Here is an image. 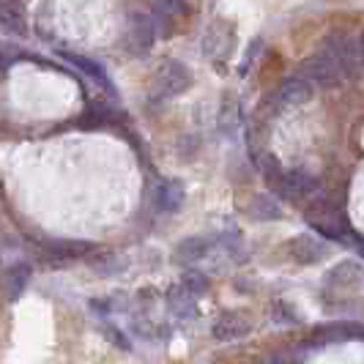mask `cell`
Instances as JSON below:
<instances>
[{
    "mask_svg": "<svg viewBox=\"0 0 364 364\" xmlns=\"http://www.w3.org/2000/svg\"><path fill=\"white\" fill-rule=\"evenodd\" d=\"M167 307L173 315L178 318H195L198 315V307H195V296L186 291L183 285H176L167 291Z\"/></svg>",
    "mask_w": 364,
    "mask_h": 364,
    "instance_id": "obj_8",
    "label": "cell"
},
{
    "mask_svg": "<svg viewBox=\"0 0 364 364\" xmlns=\"http://www.w3.org/2000/svg\"><path fill=\"white\" fill-rule=\"evenodd\" d=\"M205 252H208V241L205 238H183L181 244L176 247V260L178 263H195V260H203L205 257Z\"/></svg>",
    "mask_w": 364,
    "mask_h": 364,
    "instance_id": "obj_12",
    "label": "cell"
},
{
    "mask_svg": "<svg viewBox=\"0 0 364 364\" xmlns=\"http://www.w3.org/2000/svg\"><path fill=\"white\" fill-rule=\"evenodd\" d=\"M266 364H285V359H282V356H272Z\"/></svg>",
    "mask_w": 364,
    "mask_h": 364,
    "instance_id": "obj_17",
    "label": "cell"
},
{
    "mask_svg": "<svg viewBox=\"0 0 364 364\" xmlns=\"http://www.w3.org/2000/svg\"><path fill=\"white\" fill-rule=\"evenodd\" d=\"M301 74L310 80L312 85H331V82H337V80L343 77V69H340V63H337L326 50H321V53L310 55V58L304 60Z\"/></svg>",
    "mask_w": 364,
    "mask_h": 364,
    "instance_id": "obj_2",
    "label": "cell"
},
{
    "mask_svg": "<svg viewBox=\"0 0 364 364\" xmlns=\"http://www.w3.org/2000/svg\"><path fill=\"white\" fill-rule=\"evenodd\" d=\"M154 80H156V88L167 93V96H178V93L189 88V72L178 60H164L162 66L156 69V74H154Z\"/></svg>",
    "mask_w": 364,
    "mask_h": 364,
    "instance_id": "obj_3",
    "label": "cell"
},
{
    "mask_svg": "<svg viewBox=\"0 0 364 364\" xmlns=\"http://www.w3.org/2000/svg\"><path fill=\"white\" fill-rule=\"evenodd\" d=\"M159 6L167 11H183V0H159Z\"/></svg>",
    "mask_w": 364,
    "mask_h": 364,
    "instance_id": "obj_16",
    "label": "cell"
},
{
    "mask_svg": "<svg viewBox=\"0 0 364 364\" xmlns=\"http://www.w3.org/2000/svg\"><path fill=\"white\" fill-rule=\"evenodd\" d=\"M28 279H31V266H11L9 274H6V293H9V299H17L19 293L25 291V285H28Z\"/></svg>",
    "mask_w": 364,
    "mask_h": 364,
    "instance_id": "obj_13",
    "label": "cell"
},
{
    "mask_svg": "<svg viewBox=\"0 0 364 364\" xmlns=\"http://www.w3.org/2000/svg\"><path fill=\"white\" fill-rule=\"evenodd\" d=\"M359 47H362V55H364V33H362V38H359Z\"/></svg>",
    "mask_w": 364,
    "mask_h": 364,
    "instance_id": "obj_18",
    "label": "cell"
},
{
    "mask_svg": "<svg viewBox=\"0 0 364 364\" xmlns=\"http://www.w3.org/2000/svg\"><path fill=\"white\" fill-rule=\"evenodd\" d=\"M359 250H362V255H364V241H359Z\"/></svg>",
    "mask_w": 364,
    "mask_h": 364,
    "instance_id": "obj_19",
    "label": "cell"
},
{
    "mask_svg": "<svg viewBox=\"0 0 364 364\" xmlns=\"http://www.w3.org/2000/svg\"><path fill=\"white\" fill-rule=\"evenodd\" d=\"M154 38H156V28H154L151 17L134 14L132 17V31H129V47L134 53H146V50L154 47Z\"/></svg>",
    "mask_w": 364,
    "mask_h": 364,
    "instance_id": "obj_5",
    "label": "cell"
},
{
    "mask_svg": "<svg viewBox=\"0 0 364 364\" xmlns=\"http://www.w3.org/2000/svg\"><path fill=\"white\" fill-rule=\"evenodd\" d=\"M277 99H279L282 105H288V107H299V105H304V102H310L312 99V82L304 77V74L288 77V80L279 82Z\"/></svg>",
    "mask_w": 364,
    "mask_h": 364,
    "instance_id": "obj_4",
    "label": "cell"
},
{
    "mask_svg": "<svg viewBox=\"0 0 364 364\" xmlns=\"http://www.w3.org/2000/svg\"><path fill=\"white\" fill-rule=\"evenodd\" d=\"M291 255L299 260V263H318L321 257L326 255V250L310 236H299L291 241Z\"/></svg>",
    "mask_w": 364,
    "mask_h": 364,
    "instance_id": "obj_9",
    "label": "cell"
},
{
    "mask_svg": "<svg viewBox=\"0 0 364 364\" xmlns=\"http://www.w3.org/2000/svg\"><path fill=\"white\" fill-rule=\"evenodd\" d=\"M60 58L66 60V63H72L74 69H80L82 74H88V77H93L96 82H102L105 88H109V80L107 74H105V69L96 63V60H91V58H85V55H74V53H60Z\"/></svg>",
    "mask_w": 364,
    "mask_h": 364,
    "instance_id": "obj_11",
    "label": "cell"
},
{
    "mask_svg": "<svg viewBox=\"0 0 364 364\" xmlns=\"http://www.w3.org/2000/svg\"><path fill=\"white\" fill-rule=\"evenodd\" d=\"M250 211L255 214V219H277L279 217V205L274 200H269L266 195H257L252 205H250Z\"/></svg>",
    "mask_w": 364,
    "mask_h": 364,
    "instance_id": "obj_14",
    "label": "cell"
},
{
    "mask_svg": "<svg viewBox=\"0 0 364 364\" xmlns=\"http://www.w3.org/2000/svg\"><path fill=\"white\" fill-rule=\"evenodd\" d=\"M0 17H3V28L11 31V33H17V36H22L28 31V25H25V9H22L19 0H3Z\"/></svg>",
    "mask_w": 364,
    "mask_h": 364,
    "instance_id": "obj_10",
    "label": "cell"
},
{
    "mask_svg": "<svg viewBox=\"0 0 364 364\" xmlns=\"http://www.w3.org/2000/svg\"><path fill=\"white\" fill-rule=\"evenodd\" d=\"M323 50L340 63L343 72H353V69H359V66L364 63L359 38L348 36L346 31H334V33H328V36L323 38Z\"/></svg>",
    "mask_w": 364,
    "mask_h": 364,
    "instance_id": "obj_1",
    "label": "cell"
},
{
    "mask_svg": "<svg viewBox=\"0 0 364 364\" xmlns=\"http://www.w3.org/2000/svg\"><path fill=\"white\" fill-rule=\"evenodd\" d=\"M154 203L159 211H178L183 205V186L178 181H159L154 189Z\"/></svg>",
    "mask_w": 364,
    "mask_h": 364,
    "instance_id": "obj_7",
    "label": "cell"
},
{
    "mask_svg": "<svg viewBox=\"0 0 364 364\" xmlns=\"http://www.w3.org/2000/svg\"><path fill=\"white\" fill-rule=\"evenodd\" d=\"M181 285L192 293L195 299H198L200 293L208 291V279H205V274H200V272H186L183 274V279H181Z\"/></svg>",
    "mask_w": 364,
    "mask_h": 364,
    "instance_id": "obj_15",
    "label": "cell"
},
{
    "mask_svg": "<svg viewBox=\"0 0 364 364\" xmlns=\"http://www.w3.org/2000/svg\"><path fill=\"white\" fill-rule=\"evenodd\" d=\"M211 334L222 340V343H230V340H238V337H247L250 334V323L241 318V315H233V312H225L219 315Z\"/></svg>",
    "mask_w": 364,
    "mask_h": 364,
    "instance_id": "obj_6",
    "label": "cell"
}]
</instances>
